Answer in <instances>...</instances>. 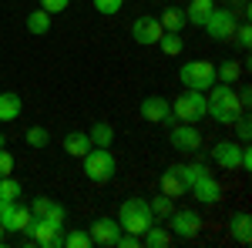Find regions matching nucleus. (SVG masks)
<instances>
[{"label":"nucleus","instance_id":"nucleus-41","mask_svg":"<svg viewBox=\"0 0 252 248\" xmlns=\"http://www.w3.org/2000/svg\"><path fill=\"white\" fill-rule=\"evenodd\" d=\"M182 3H189V0H182Z\"/></svg>","mask_w":252,"mask_h":248},{"label":"nucleus","instance_id":"nucleus-40","mask_svg":"<svg viewBox=\"0 0 252 248\" xmlns=\"http://www.w3.org/2000/svg\"><path fill=\"white\" fill-rule=\"evenodd\" d=\"M242 3H249V0H242Z\"/></svg>","mask_w":252,"mask_h":248},{"label":"nucleus","instance_id":"nucleus-14","mask_svg":"<svg viewBox=\"0 0 252 248\" xmlns=\"http://www.w3.org/2000/svg\"><path fill=\"white\" fill-rule=\"evenodd\" d=\"M118 231H121L118 218H94L91 228H88V235H91L94 245H111V242L118 238Z\"/></svg>","mask_w":252,"mask_h":248},{"label":"nucleus","instance_id":"nucleus-17","mask_svg":"<svg viewBox=\"0 0 252 248\" xmlns=\"http://www.w3.org/2000/svg\"><path fill=\"white\" fill-rule=\"evenodd\" d=\"M172 242H175V235L168 228H161V225H152L141 235V245H148V248H168Z\"/></svg>","mask_w":252,"mask_h":248},{"label":"nucleus","instance_id":"nucleus-25","mask_svg":"<svg viewBox=\"0 0 252 248\" xmlns=\"http://www.w3.org/2000/svg\"><path fill=\"white\" fill-rule=\"evenodd\" d=\"M27 30H31L34 37H44V34L51 30V14H47V10H34V14L27 17Z\"/></svg>","mask_w":252,"mask_h":248},{"label":"nucleus","instance_id":"nucleus-3","mask_svg":"<svg viewBox=\"0 0 252 248\" xmlns=\"http://www.w3.org/2000/svg\"><path fill=\"white\" fill-rule=\"evenodd\" d=\"M118 171V161L108 148H91L84 154V178L94 181V185H108Z\"/></svg>","mask_w":252,"mask_h":248},{"label":"nucleus","instance_id":"nucleus-26","mask_svg":"<svg viewBox=\"0 0 252 248\" xmlns=\"http://www.w3.org/2000/svg\"><path fill=\"white\" fill-rule=\"evenodd\" d=\"M158 20H161V27H165V30H175V34L189 24V20H185V10H178V7H168Z\"/></svg>","mask_w":252,"mask_h":248},{"label":"nucleus","instance_id":"nucleus-36","mask_svg":"<svg viewBox=\"0 0 252 248\" xmlns=\"http://www.w3.org/2000/svg\"><path fill=\"white\" fill-rule=\"evenodd\" d=\"M67 7H71V0H40V10H47L51 17L61 14V10H67Z\"/></svg>","mask_w":252,"mask_h":248},{"label":"nucleus","instance_id":"nucleus-13","mask_svg":"<svg viewBox=\"0 0 252 248\" xmlns=\"http://www.w3.org/2000/svg\"><path fill=\"white\" fill-rule=\"evenodd\" d=\"M212 158H215L219 168L235 171V168L242 165V144H235V141H219V144H212Z\"/></svg>","mask_w":252,"mask_h":248},{"label":"nucleus","instance_id":"nucleus-32","mask_svg":"<svg viewBox=\"0 0 252 248\" xmlns=\"http://www.w3.org/2000/svg\"><path fill=\"white\" fill-rule=\"evenodd\" d=\"M232 37H235V44H239L242 51H249V47H252V27H249V24H239Z\"/></svg>","mask_w":252,"mask_h":248},{"label":"nucleus","instance_id":"nucleus-28","mask_svg":"<svg viewBox=\"0 0 252 248\" xmlns=\"http://www.w3.org/2000/svg\"><path fill=\"white\" fill-rule=\"evenodd\" d=\"M61 245H67V248H91L94 242H91V235L88 231H67V235H61Z\"/></svg>","mask_w":252,"mask_h":248},{"label":"nucleus","instance_id":"nucleus-10","mask_svg":"<svg viewBox=\"0 0 252 248\" xmlns=\"http://www.w3.org/2000/svg\"><path fill=\"white\" fill-rule=\"evenodd\" d=\"M165 34V27H161V20L158 17H138L135 24H131V37H135V44H141V47H152V44H158V37Z\"/></svg>","mask_w":252,"mask_h":248},{"label":"nucleus","instance_id":"nucleus-30","mask_svg":"<svg viewBox=\"0 0 252 248\" xmlns=\"http://www.w3.org/2000/svg\"><path fill=\"white\" fill-rule=\"evenodd\" d=\"M0 198L17 201V198H20V181H14L10 174H7V178H0Z\"/></svg>","mask_w":252,"mask_h":248},{"label":"nucleus","instance_id":"nucleus-15","mask_svg":"<svg viewBox=\"0 0 252 248\" xmlns=\"http://www.w3.org/2000/svg\"><path fill=\"white\" fill-rule=\"evenodd\" d=\"M215 10V0H189V10H185V20L195 24V27H205L209 14Z\"/></svg>","mask_w":252,"mask_h":248},{"label":"nucleus","instance_id":"nucleus-34","mask_svg":"<svg viewBox=\"0 0 252 248\" xmlns=\"http://www.w3.org/2000/svg\"><path fill=\"white\" fill-rule=\"evenodd\" d=\"M121 7H125V0H94V10H97V14H104V17L118 14Z\"/></svg>","mask_w":252,"mask_h":248},{"label":"nucleus","instance_id":"nucleus-6","mask_svg":"<svg viewBox=\"0 0 252 248\" xmlns=\"http://www.w3.org/2000/svg\"><path fill=\"white\" fill-rule=\"evenodd\" d=\"M235 27H239L235 14L232 10H219V7H215L212 14H209V20H205V34L212 40H232Z\"/></svg>","mask_w":252,"mask_h":248},{"label":"nucleus","instance_id":"nucleus-24","mask_svg":"<svg viewBox=\"0 0 252 248\" xmlns=\"http://www.w3.org/2000/svg\"><path fill=\"white\" fill-rule=\"evenodd\" d=\"M242 74V64L239 60H222L219 67H215V81H222V84H235Z\"/></svg>","mask_w":252,"mask_h":248},{"label":"nucleus","instance_id":"nucleus-9","mask_svg":"<svg viewBox=\"0 0 252 248\" xmlns=\"http://www.w3.org/2000/svg\"><path fill=\"white\" fill-rule=\"evenodd\" d=\"M168 144H172L175 151H198L202 148V134L195 124H175L172 131H168Z\"/></svg>","mask_w":252,"mask_h":248},{"label":"nucleus","instance_id":"nucleus-19","mask_svg":"<svg viewBox=\"0 0 252 248\" xmlns=\"http://www.w3.org/2000/svg\"><path fill=\"white\" fill-rule=\"evenodd\" d=\"M20 97L14 94V91H3L0 94V124H7V121H17L20 117Z\"/></svg>","mask_w":252,"mask_h":248},{"label":"nucleus","instance_id":"nucleus-39","mask_svg":"<svg viewBox=\"0 0 252 248\" xmlns=\"http://www.w3.org/2000/svg\"><path fill=\"white\" fill-rule=\"evenodd\" d=\"M0 242H3V225H0Z\"/></svg>","mask_w":252,"mask_h":248},{"label":"nucleus","instance_id":"nucleus-38","mask_svg":"<svg viewBox=\"0 0 252 248\" xmlns=\"http://www.w3.org/2000/svg\"><path fill=\"white\" fill-rule=\"evenodd\" d=\"M3 144H7V138H3V134H0V148H3Z\"/></svg>","mask_w":252,"mask_h":248},{"label":"nucleus","instance_id":"nucleus-31","mask_svg":"<svg viewBox=\"0 0 252 248\" xmlns=\"http://www.w3.org/2000/svg\"><path fill=\"white\" fill-rule=\"evenodd\" d=\"M47 141H51V138H47V128H40V124H34V128L27 131V144H31V148H47Z\"/></svg>","mask_w":252,"mask_h":248},{"label":"nucleus","instance_id":"nucleus-5","mask_svg":"<svg viewBox=\"0 0 252 248\" xmlns=\"http://www.w3.org/2000/svg\"><path fill=\"white\" fill-rule=\"evenodd\" d=\"M178 81L189 91H209L215 84V64H209V60H189V64L178 67Z\"/></svg>","mask_w":252,"mask_h":248},{"label":"nucleus","instance_id":"nucleus-23","mask_svg":"<svg viewBox=\"0 0 252 248\" xmlns=\"http://www.w3.org/2000/svg\"><path fill=\"white\" fill-rule=\"evenodd\" d=\"M232 235L239 245H249L252 242V218L249 215H235L232 218Z\"/></svg>","mask_w":252,"mask_h":248},{"label":"nucleus","instance_id":"nucleus-21","mask_svg":"<svg viewBox=\"0 0 252 248\" xmlns=\"http://www.w3.org/2000/svg\"><path fill=\"white\" fill-rule=\"evenodd\" d=\"M161 194H168L172 201L178 198V194H185V185H182V178H178V171H175V165L161 174Z\"/></svg>","mask_w":252,"mask_h":248},{"label":"nucleus","instance_id":"nucleus-35","mask_svg":"<svg viewBox=\"0 0 252 248\" xmlns=\"http://www.w3.org/2000/svg\"><path fill=\"white\" fill-rule=\"evenodd\" d=\"M232 124H235V131H239V141H249V134H252V124H249V114H246V111H242V114L235 117Z\"/></svg>","mask_w":252,"mask_h":248},{"label":"nucleus","instance_id":"nucleus-20","mask_svg":"<svg viewBox=\"0 0 252 248\" xmlns=\"http://www.w3.org/2000/svg\"><path fill=\"white\" fill-rule=\"evenodd\" d=\"M64 151L71 154V158H84V154L91 151V141H88V131H71L64 138Z\"/></svg>","mask_w":252,"mask_h":248},{"label":"nucleus","instance_id":"nucleus-33","mask_svg":"<svg viewBox=\"0 0 252 248\" xmlns=\"http://www.w3.org/2000/svg\"><path fill=\"white\" fill-rule=\"evenodd\" d=\"M115 248H138L141 245V235H131V231H118V238L111 242Z\"/></svg>","mask_w":252,"mask_h":248},{"label":"nucleus","instance_id":"nucleus-4","mask_svg":"<svg viewBox=\"0 0 252 248\" xmlns=\"http://www.w3.org/2000/svg\"><path fill=\"white\" fill-rule=\"evenodd\" d=\"M172 117L182 121V124H198L202 117H209V108H205V91H189L175 97L172 104Z\"/></svg>","mask_w":252,"mask_h":248},{"label":"nucleus","instance_id":"nucleus-29","mask_svg":"<svg viewBox=\"0 0 252 248\" xmlns=\"http://www.w3.org/2000/svg\"><path fill=\"white\" fill-rule=\"evenodd\" d=\"M148 208H152V218H168V215L175 211V205H172V198H168V194H158V198L148 201Z\"/></svg>","mask_w":252,"mask_h":248},{"label":"nucleus","instance_id":"nucleus-16","mask_svg":"<svg viewBox=\"0 0 252 248\" xmlns=\"http://www.w3.org/2000/svg\"><path fill=\"white\" fill-rule=\"evenodd\" d=\"M31 218H34V215H31V208H24V205L17 201V205L10 208V215L3 218V231H24L27 225H31Z\"/></svg>","mask_w":252,"mask_h":248},{"label":"nucleus","instance_id":"nucleus-18","mask_svg":"<svg viewBox=\"0 0 252 248\" xmlns=\"http://www.w3.org/2000/svg\"><path fill=\"white\" fill-rule=\"evenodd\" d=\"M88 141H91V148H108L115 141V128L108 121H94L91 131H88Z\"/></svg>","mask_w":252,"mask_h":248},{"label":"nucleus","instance_id":"nucleus-8","mask_svg":"<svg viewBox=\"0 0 252 248\" xmlns=\"http://www.w3.org/2000/svg\"><path fill=\"white\" fill-rule=\"evenodd\" d=\"M24 235H27V242H34V245H47V248L61 245V228L51 225V221H44V218H31V225L24 228Z\"/></svg>","mask_w":252,"mask_h":248},{"label":"nucleus","instance_id":"nucleus-2","mask_svg":"<svg viewBox=\"0 0 252 248\" xmlns=\"http://www.w3.org/2000/svg\"><path fill=\"white\" fill-rule=\"evenodd\" d=\"M118 225L121 231H131V235H145V228L155 225L152 208H148V198H125L121 208H118Z\"/></svg>","mask_w":252,"mask_h":248},{"label":"nucleus","instance_id":"nucleus-7","mask_svg":"<svg viewBox=\"0 0 252 248\" xmlns=\"http://www.w3.org/2000/svg\"><path fill=\"white\" fill-rule=\"evenodd\" d=\"M168 231H172L175 238L189 242V238H195V235L202 231V218H198L195 211H172V215H168Z\"/></svg>","mask_w":252,"mask_h":248},{"label":"nucleus","instance_id":"nucleus-37","mask_svg":"<svg viewBox=\"0 0 252 248\" xmlns=\"http://www.w3.org/2000/svg\"><path fill=\"white\" fill-rule=\"evenodd\" d=\"M10 171H14V158H10L7 148H0V178H7Z\"/></svg>","mask_w":252,"mask_h":248},{"label":"nucleus","instance_id":"nucleus-22","mask_svg":"<svg viewBox=\"0 0 252 248\" xmlns=\"http://www.w3.org/2000/svg\"><path fill=\"white\" fill-rule=\"evenodd\" d=\"M158 47H161L168 57H178V54L185 51V40H182V34H175V30H165V34L158 37Z\"/></svg>","mask_w":252,"mask_h":248},{"label":"nucleus","instance_id":"nucleus-27","mask_svg":"<svg viewBox=\"0 0 252 248\" xmlns=\"http://www.w3.org/2000/svg\"><path fill=\"white\" fill-rule=\"evenodd\" d=\"M175 171H178V178H182V185H185V191L192 188L195 181L205 174V168L202 165H175Z\"/></svg>","mask_w":252,"mask_h":248},{"label":"nucleus","instance_id":"nucleus-11","mask_svg":"<svg viewBox=\"0 0 252 248\" xmlns=\"http://www.w3.org/2000/svg\"><path fill=\"white\" fill-rule=\"evenodd\" d=\"M141 117L148 121V124H175V117H172V104L165 101V97H145L141 101Z\"/></svg>","mask_w":252,"mask_h":248},{"label":"nucleus","instance_id":"nucleus-1","mask_svg":"<svg viewBox=\"0 0 252 248\" xmlns=\"http://www.w3.org/2000/svg\"><path fill=\"white\" fill-rule=\"evenodd\" d=\"M209 91H212V94L205 97L209 117H215L219 124H232L235 117L242 114V101H239V91H235L232 84H212Z\"/></svg>","mask_w":252,"mask_h":248},{"label":"nucleus","instance_id":"nucleus-12","mask_svg":"<svg viewBox=\"0 0 252 248\" xmlns=\"http://www.w3.org/2000/svg\"><path fill=\"white\" fill-rule=\"evenodd\" d=\"M189 194H192L195 201H202V205H219V201H222V185H219L212 174L205 171V174H202V178L192 185V188H189Z\"/></svg>","mask_w":252,"mask_h":248}]
</instances>
